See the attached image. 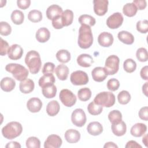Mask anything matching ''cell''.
Instances as JSON below:
<instances>
[{
  "instance_id": "obj_6",
  "label": "cell",
  "mask_w": 148,
  "mask_h": 148,
  "mask_svg": "<svg viewBox=\"0 0 148 148\" xmlns=\"http://www.w3.org/2000/svg\"><path fill=\"white\" fill-rule=\"evenodd\" d=\"M119 63L120 59L116 55H111L106 58L104 68L108 75H113L118 72Z\"/></svg>"
},
{
  "instance_id": "obj_15",
  "label": "cell",
  "mask_w": 148,
  "mask_h": 148,
  "mask_svg": "<svg viewBox=\"0 0 148 148\" xmlns=\"http://www.w3.org/2000/svg\"><path fill=\"white\" fill-rule=\"evenodd\" d=\"M91 75L93 80L97 82H102L104 81L108 76L105 68L101 66L94 68L91 71Z\"/></svg>"
},
{
  "instance_id": "obj_40",
  "label": "cell",
  "mask_w": 148,
  "mask_h": 148,
  "mask_svg": "<svg viewBox=\"0 0 148 148\" xmlns=\"http://www.w3.org/2000/svg\"><path fill=\"white\" fill-rule=\"evenodd\" d=\"M108 119L112 124L118 123L122 120V114L118 110H113L109 112Z\"/></svg>"
},
{
  "instance_id": "obj_1",
  "label": "cell",
  "mask_w": 148,
  "mask_h": 148,
  "mask_svg": "<svg viewBox=\"0 0 148 148\" xmlns=\"http://www.w3.org/2000/svg\"><path fill=\"white\" fill-rule=\"evenodd\" d=\"M93 43V36L90 27L82 25L79 29L77 43L79 46L84 49L89 48Z\"/></svg>"
},
{
  "instance_id": "obj_46",
  "label": "cell",
  "mask_w": 148,
  "mask_h": 148,
  "mask_svg": "<svg viewBox=\"0 0 148 148\" xmlns=\"http://www.w3.org/2000/svg\"><path fill=\"white\" fill-rule=\"evenodd\" d=\"M119 87L120 82L117 79L115 78L110 79L107 82V88L110 91H114L118 90Z\"/></svg>"
},
{
  "instance_id": "obj_43",
  "label": "cell",
  "mask_w": 148,
  "mask_h": 148,
  "mask_svg": "<svg viewBox=\"0 0 148 148\" xmlns=\"http://www.w3.org/2000/svg\"><path fill=\"white\" fill-rule=\"evenodd\" d=\"M136 56L138 61L146 62L148 60V53L147 50L144 47L139 48L136 53Z\"/></svg>"
},
{
  "instance_id": "obj_12",
  "label": "cell",
  "mask_w": 148,
  "mask_h": 148,
  "mask_svg": "<svg viewBox=\"0 0 148 148\" xmlns=\"http://www.w3.org/2000/svg\"><path fill=\"white\" fill-rule=\"evenodd\" d=\"M62 140L60 136L56 134H51L48 136L44 143L45 148H58L61 147Z\"/></svg>"
},
{
  "instance_id": "obj_50",
  "label": "cell",
  "mask_w": 148,
  "mask_h": 148,
  "mask_svg": "<svg viewBox=\"0 0 148 148\" xmlns=\"http://www.w3.org/2000/svg\"><path fill=\"white\" fill-rule=\"evenodd\" d=\"M148 108L147 106H145L142 108L139 111V116L140 119L145 120V121H147L148 120Z\"/></svg>"
},
{
  "instance_id": "obj_5",
  "label": "cell",
  "mask_w": 148,
  "mask_h": 148,
  "mask_svg": "<svg viewBox=\"0 0 148 148\" xmlns=\"http://www.w3.org/2000/svg\"><path fill=\"white\" fill-rule=\"evenodd\" d=\"M93 101L102 107L110 108L115 103V96L111 92L103 91L98 94Z\"/></svg>"
},
{
  "instance_id": "obj_47",
  "label": "cell",
  "mask_w": 148,
  "mask_h": 148,
  "mask_svg": "<svg viewBox=\"0 0 148 148\" xmlns=\"http://www.w3.org/2000/svg\"><path fill=\"white\" fill-rule=\"evenodd\" d=\"M54 69H55V65L52 62H48L44 64L42 69V73L44 75L47 74V73L53 74Z\"/></svg>"
},
{
  "instance_id": "obj_31",
  "label": "cell",
  "mask_w": 148,
  "mask_h": 148,
  "mask_svg": "<svg viewBox=\"0 0 148 148\" xmlns=\"http://www.w3.org/2000/svg\"><path fill=\"white\" fill-rule=\"evenodd\" d=\"M42 94L47 98H54L57 92V87L53 84L42 88Z\"/></svg>"
},
{
  "instance_id": "obj_16",
  "label": "cell",
  "mask_w": 148,
  "mask_h": 148,
  "mask_svg": "<svg viewBox=\"0 0 148 148\" xmlns=\"http://www.w3.org/2000/svg\"><path fill=\"white\" fill-rule=\"evenodd\" d=\"M27 107L30 112L36 113L40 110L42 107V102L38 98H31L27 101Z\"/></svg>"
},
{
  "instance_id": "obj_54",
  "label": "cell",
  "mask_w": 148,
  "mask_h": 148,
  "mask_svg": "<svg viewBox=\"0 0 148 148\" xmlns=\"http://www.w3.org/2000/svg\"><path fill=\"white\" fill-rule=\"evenodd\" d=\"M147 70H148V67L147 66H145L143 67L140 72V77L145 80H148V76H147Z\"/></svg>"
},
{
  "instance_id": "obj_33",
  "label": "cell",
  "mask_w": 148,
  "mask_h": 148,
  "mask_svg": "<svg viewBox=\"0 0 148 148\" xmlns=\"http://www.w3.org/2000/svg\"><path fill=\"white\" fill-rule=\"evenodd\" d=\"M137 8L133 3H127L123 8V12L128 17L134 16L137 12Z\"/></svg>"
},
{
  "instance_id": "obj_20",
  "label": "cell",
  "mask_w": 148,
  "mask_h": 148,
  "mask_svg": "<svg viewBox=\"0 0 148 148\" xmlns=\"http://www.w3.org/2000/svg\"><path fill=\"white\" fill-rule=\"evenodd\" d=\"M87 130L89 134L93 136H97L102 132L103 127L100 123L98 121H92L88 124Z\"/></svg>"
},
{
  "instance_id": "obj_49",
  "label": "cell",
  "mask_w": 148,
  "mask_h": 148,
  "mask_svg": "<svg viewBox=\"0 0 148 148\" xmlns=\"http://www.w3.org/2000/svg\"><path fill=\"white\" fill-rule=\"evenodd\" d=\"M52 25L55 29H61L64 25L62 21L61 15L57 16L52 19Z\"/></svg>"
},
{
  "instance_id": "obj_37",
  "label": "cell",
  "mask_w": 148,
  "mask_h": 148,
  "mask_svg": "<svg viewBox=\"0 0 148 148\" xmlns=\"http://www.w3.org/2000/svg\"><path fill=\"white\" fill-rule=\"evenodd\" d=\"M87 110L90 114L95 116L101 114L102 112L103 108L102 106L95 103L94 101L90 102L87 106Z\"/></svg>"
},
{
  "instance_id": "obj_56",
  "label": "cell",
  "mask_w": 148,
  "mask_h": 148,
  "mask_svg": "<svg viewBox=\"0 0 148 148\" xmlns=\"http://www.w3.org/2000/svg\"><path fill=\"white\" fill-rule=\"evenodd\" d=\"M103 147L104 148H108V147H111V148H113V147H116L117 148L118 146L113 142H107L105 144V145L103 146Z\"/></svg>"
},
{
  "instance_id": "obj_35",
  "label": "cell",
  "mask_w": 148,
  "mask_h": 148,
  "mask_svg": "<svg viewBox=\"0 0 148 148\" xmlns=\"http://www.w3.org/2000/svg\"><path fill=\"white\" fill-rule=\"evenodd\" d=\"M79 22L81 25H86L91 27L95 25L96 20L95 18L88 14H83L79 17Z\"/></svg>"
},
{
  "instance_id": "obj_22",
  "label": "cell",
  "mask_w": 148,
  "mask_h": 148,
  "mask_svg": "<svg viewBox=\"0 0 148 148\" xmlns=\"http://www.w3.org/2000/svg\"><path fill=\"white\" fill-rule=\"evenodd\" d=\"M34 82L30 79H26L21 81L19 84L20 91L24 94L30 93L34 90Z\"/></svg>"
},
{
  "instance_id": "obj_30",
  "label": "cell",
  "mask_w": 148,
  "mask_h": 148,
  "mask_svg": "<svg viewBox=\"0 0 148 148\" xmlns=\"http://www.w3.org/2000/svg\"><path fill=\"white\" fill-rule=\"evenodd\" d=\"M62 21L64 27L71 25L73 20V13L69 9H66L61 14Z\"/></svg>"
},
{
  "instance_id": "obj_4",
  "label": "cell",
  "mask_w": 148,
  "mask_h": 148,
  "mask_svg": "<svg viewBox=\"0 0 148 148\" xmlns=\"http://www.w3.org/2000/svg\"><path fill=\"white\" fill-rule=\"evenodd\" d=\"M5 69L8 72L11 73L17 80L20 82L26 79L28 76V69L19 64H8L6 65Z\"/></svg>"
},
{
  "instance_id": "obj_27",
  "label": "cell",
  "mask_w": 148,
  "mask_h": 148,
  "mask_svg": "<svg viewBox=\"0 0 148 148\" xmlns=\"http://www.w3.org/2000/svg\"><path fill=\"white\" fill-rule=\"evenodd\" d=\"M117 36L120 42L126 45H132L134 42V37L133 35L126 31H121L119 32Z\"/></svg>"
},
{
  "instance_id": "obj_23",
  "label": "cell",
  "mask_w": 148,
  "mask_h": 148,
  "mask_svg": "<svg viewBox=\"0 0 148 148\" xmlns=\"http://www.w3.org/2000/svg\"><path fill=\"white\" fill-rule=\"evenodd\" d=\"M0 83L1 89L5 92H10L12 91L16 86L14 80L9 77H3L1 80Z\"/></svg>"
},
{
  "instance_id": "obj_55",
  "label": "cell",
  "mask_w": 148,
  "mask_h": 148,
  "mask_svg": "<svg viewBox=\"0 0 148 148\" xmlns=\"http://www.w3.org/2000/svg\"><path fill=\"white\" fill-rule=\"evenodd\" d=\"M6 148H20L21 145L19 143L15 142V141H12L10 142L7 143V145L5 146Z\"/></svg>"
},
{
  "instance_id": "obj_52",
  "label": "cell",
  "mask_w": 148,
  "mask_h": 148,
  "mask_svg": "<svg viewBox=\"0 0 148 148\" xmlns=\"http://www.w3.org/2000/svg\"><path fill=\"white\" fill-rule=\"evenodd\" d=\"M132 3L135 5L137 9L139 10L145 9L147 5L146 1L145 0H134Z\"/></svg>"
},
{
  "instance_id": "obj_9",
  "label": "cell",
  "mask_w": 148,
  "mask_h": 148,
  "mask_svg": "<svg viewBox=\"0 0 148 148\" xmlns=\"http://www.w3.org/2000/svg\"><path fill=\"white\" fill-rule=\"evenodd\" d=\"M86 115L82 109H76L71 114L72 123L78 127H83L86 123Z\"/></svg>"
},
{
  "instance_id": "obj_24",
  "label": "cell",
  "mask_w": 148,
  "mask_h": 148,
  "mask_svg": "<svg viewBox=\"0 0 148 148\" xmlns=\"http://www.w3.org/2000/svg\"><path fill=\"white\" fill-rule=\"evenodd\" d=\"M35 37L39 42L45 43L50 39V32L47 28L42 27L38 29L36 31Z\"/></svg>"
},
{
  "instance_id": "obj_10",
  "label": "cell",
  "mask_w": 148,
  "mask_h": 148,
  "mask_svg": "<svg viewBox=\"0 0 148 148\" xmlns=\"http://www.w3.org/2000/svg\"><path fill=\"white\" fill-rule=\"evenodd\" d=\"M123 20L124 18L121 13L116 12L107 18L106 25L110 29H116L122 25Z\"/></svg>"
},
{
  "instance_id": "obj_26",
  "label": "cell",
  "mask_w": 148,
  "mask_h": 148,
  "mask_svg": "<svg viewBox=\"0 0 148 148\" xmlns=\"http://www.w3.org/2000/svg\"><path fill=\"white\" fill-rule=\"evenodd\" d=\"M55 73L60 80H65L69 74V68L64 64L58 65L55 69Z\"/></svg>"
},
{
  "instance_id": "obj_29",
  "label": "cell",
  "mask_w": 148,
  "mask_h": 148,
  "mask_svg": "<svg viewBox=\"0 0 148 148\" xmlns=\"http://www.w3.org/2000/svg\"><path fill=\"white\" fill-rule=\"evenodd\" d=\"M55 77L52 73L45 74L43 76L40 77L38 83L39 86L43 88L47 86L53 84L55 82Z\"/></svg>"
},
{
  "instance_id": "obj_51",
  "label": "cell",
  "mask_w": 148,
  "mask_h": 148,
  "mask_svg": "<svg viewBox=\"0 0 148 148\" xmlns=\"http://www.w3.org/2000/svg\"><path fill=\"white\" fill-rule=\"evenodd\" d=\"M17 6L23 10H25L29 8L31 4L30 0H17Z\"/></svg>"
},
{
  "instance_id": "obj_18",
  "label": "cell",
  "mask_w": 148,
  "mask_h": 148,
  "mask_svg": "<svg viewBox=\"0 0 148 148\" xmlns=\"http://www.w3.org/2000/svg\"><path fill=\"white\" fill-rule=\"evenodd\" d=\"M147 131L146 124L141 123H136L131 128L130 133L135 137H140L143 136Z\"/></svg>"
},
{
  "instance_id": "obj_57",
  "label": "cell",
  "mask_w": 148,
  "mask_h": 148,
  "mask_svg": "<svg viewBox=\"0 0 148 148\" xmlns=\"http://www.w3.org/2000/svg\"><path fill=\"white\" fill-rule=\"evenodd\" d=\"M147 82H146L142 86V91L146 96H147Z\"/></svg>"
},
{
  "instance_id": "obj_19",
  "label": "cell",
  "mask_w": 148,
  "mask_h": 148,
  "mask_svg": "<svg viewBox=\"0 0 148 148\" xmlns=\"http://www.w3.org/2000/svg\"><path fill=\"white\" fill-rule=\"evenodd\" d=\"M64 137L65 140L70 143H77L80 139V132L73 129L68 130L64 134Z\"/></svg>"
},
{
  "instance_id": "obj_45",
  "label": "cell",
  "mask_w": 148,
  "mask_h": 148,
  "mask_svg": "<svg viewBox=\"0 0 148 148\" xmlns=\"http://www.w3.org/2000/svg\"><path fill=\"white\" fill-rule=\"evenodd\" d=\"M136 29L140 33H147L148 31V21L147 20L138 21L136 23Z\"/></svg>"
},
{
  "instance_id": "obj_32",
  "label": "cell",
  "mask_w": 148,
  "mask_h": 148,
  "mask_svg": "<svg viewBox=\"0 0 148 148\" xmlns=\"http://www.w3.org/2000/svg\"><path fill=\"white\" fill-rule=\"evenodd\" d=\"M10 17L12 22L16 25L21 24L24 20V15L23 13L19 10H14L13 11Z\"/></svg>"
},
{
  "instance_id": "obj_21",
  "label": "cell",
  "mask_w": 148,
  "mask_h": 148,
  "mask_svg": "<svg viewBox=\"0 0 148 148\" xmlns=\"http://www.w3.org/2000/svg\"><path fill=\"white\" fill-rule=\"evenodd\" d=\"M112 132L117 136L124 135L127 131V126L123 121L112 124Z\"/></svg>"
},
{
  "instance_id": "obj_41",
  "label": "cell",
  "mask_w": 148,
  "mask_h": 148,
  "mask_svg": "<svg viewBox=\"0 0 148 148\" xmlns=\"http://www.w3.org/2000/svg\"><path fill=\"white\" fill-rule=\"evenodd\" d=\"M28 18L33 23H38L42 20V14L39 10H32L28 13Z\"/></svg>"
},
{
  "instance_id": "obj_53",
  "label": "cell",
  "mask_w": 148,
  "mask_h": 148,
  "mask_svg": "<svg viewBox=\"0 0 148 148\" xmlns=\"http://www.w3.org/2000/svg\"><path fill=\"white\" fill-rule=\"evenodd\" d=\"M125 147L126 148H142V146L140 145L139 144H138L136 141L135 140H130L128 141L126 145L125 146Z\"/></svg>"
},
{
  "instance_id": "obj_58",
  "label": "cell",
  "mask_w": 148,
  "mask_h": 148,
  "mask_svg": "<svg viewBox=\"0 0 148 148\" xmlns=\"http://www.w3.org/2000/svg\"><path fill=\"white\" fill-rule=\"evenodd\" d=\"M142 142L145 144V145L147 147V134H145V136L143 137Z\"/></svg>"
},
{
  "instance_id": "obj_34",
  "label": "cell",
  "mask_w": 148,
  "mask_h": 148,
  "mask_svg": "<svg viewBox=\"0 0 148 148\" xmlns=\"http://www.w3.org/2000/svg\"><path fill=\"white\" fill-rule=\"evenodd\" d=\"M56 58L59 62L66 63L71 60V53L67 50H60L56 53Z\"/></svg>"
},
{
  "instance_id": "obj_17",
  "label": "cell",
  "mask_w": 148,
  "mask_h": 148,
  "mask_svg": "<svg viewBox=\"0 0 148 148\" xmlns=\"http://www.w3.org/2000/svg\"><path fill=\"white\" fill-rule=\"evenodd\" d=\"M62 9L58 5H51L46 9V14L49 20H52L53 18L61 16L62 13Z\"/></svg>"
},
{
  "instance_id": "obj_25",
  "label": "cell",
  "mask_w": 148,
  "mask_h": 148,
  "mask_svg": "<svg viewBox=\"0 0 148 148\" xmlns=\"http://www.w3.org/2000/svg\"><path fill=\"white\" fill-rule=\"evenodd\" d=\"M77 62L78 65L82 67H90L94 62L92 57L88 54H82L77 58Z\"/></svg>"
},
{
  "instance_id": "obj_42",
  "label": "cell",
  "mask_w": 148,
  "mask_h": 148,
  "mask_svg": "<svg viewBox=\"0 0 148 148\" xmlns=\"http://www.w3.org/2000/svg\"><path fill=\"white\" fill-rule=\"evenodd\" d=\"M26 146L28 148H40V142L39 139L35 136L28 138L25 142Z\"/></svg>"
},
{
  "instance_id": "obj_11",
  "label": "cell",
  "mask_w": 148,
  "mask_h": 148,
  "mask_svg": "<svg viewBox=\"0 0 148 148\" xmlns=\"http://www.w3.org/2000/svg\"><path fill=\"white\" fill-rule=\"evenodd\" d=\"M94 11L98 16H103L108 12V0H94Z\"/></svg>"
},
{
  "instance_id": "obj_2",
  "label": "cell",
  "mask_w": 148,
  "mask_h": 148,
  "mask_svg": "<svg viewBox=\"0 0 148 148\" xmlns=\"http://www.w3.org/2000/svg\"><path fill=\"white\" fill-rule=\"evenodd\" d=\"M25 63L32 74L38 73L42 66V61L39 53L35 50L28 51L25 57Z\"/></svg>"
},
{
  "instance_id": "obj_38",
  "label": "cell",
  "mask_w": 148,
  "mask_h": 148,
  "mask_svg": "<svg viewBox=\"0 0 148 148\" xmlns=\"http://www.w3.org/2000/svg\"><path fill=\"white\" fill-rule=\"evenodd\" d=\"M123 68L124 71L127 72L132 73L134 72L136 68V63L134 60L128 58L124 61L123 63Z\"/></svg>"
},
{
  "instance_id": "obj_39",
  "label": "cell",
  "mask_w": 148,
  "mask_h": 148,
  "mask_svg": "<svg viewBox=\"0 0 148 148\" xmlns=\"http://www.w3.org/2000/svg\"><path fill=\"white\" fill-rule=\"evenodd\" d=\"M117 99L119 103L121 105H126L131 100V95L128 91L123 90L118 94Z\"/></svg>"
},
{
  "instance_id": "obj_3",
  "label": "cell",
  "mask_w": 148,
  "mask_h": 148,
  "mask_svg": "<svg viewBox=\"0 0 148 148\" xmlns=\"http://www.w3.org/2000/svg\"><path fill=\"white\" fill-rule=\"evenodd\" d=\"M22 131L21 124L17 121H11L2 129V135L8 139H13L17 138L20 135Z\"/></svg>"
},
{
  "instance_id": "obj_44",
  "label": "cell",
  "mask_w": 148,
  "mask_h": 148,
  "mask_svg": "<svg viewBox=\"0 0 148 148\" xmlns=\"http://www.w3.org/2000/svg\"><path fill=\"white\" fill-rule=\"evenodd\" d=\"M12 28L9 24L5 21L0 22V34L3 36H8L10 34Z\"/></svg>"
},
{
  "instance_id": "obj_14",
  "label": "cell",
  "mask_w": 148,
  "mask_h": 148,
  "mask_svg": "<svg viewBox=\"0 0 148 148\" xmlns=\"http://www.w3.org/2000/svg\"><path fill=\"white\" fill-rule=\"evenodd\" d=\"M114 38L112 34L108 32L101 33L98 37V42L99 45L102 47H109L113 43Z\"/></svg>"
},
{
  "instance_id": "obj_8",
  "label": "cell",
  "mask_w": 148,
  "mask_h": 148,
  "mask_svg": "<svg viewBox=\"0 0 148 148\" xmlns=\"http://www.w3.org/2000/svg\"><path fill=\"white\" fill-rule=\"evenodd\" d=\"M70 80L73 85L82 86L88 83L89 79L87 74L85 72L79 70L71 73Z\"/></svg>"
},
{
  "instance_id": "obj_28",
  "label": "cell",
  "mask_w": 148,
  "mask_h": 148,
  "mask_svg": "<svg viewBox=\"0 0 148 148\" xmlns=\"http://www.w3.org/2000/svg\"><path fill=\"white\" fill-rule=\"evenodd\" d=\"M60 109V104L56 100H53L49 102L46 106V112L50 116H54L57 114Z\"/></svg>"
},
{
  "instance_id": "obj_36",
  "label": "cell",
  "mask_w": 148,
  "mask_h": 148,
  "mask_svg": "<svg viewBox=\"0 0 148 148\" xmlns=\"http://www.w3.org/2000/svg\"><path fill=\"white\" fill-rule=\"evenodd\" d=\"M77 96L80 101H87L89 100L91 97V91L90 89L87 87L82 88L77 91Z\"/></svg>"
},
{
  "instance_id": "obj_7",
  "label": "cell",
  "mask_w": 148,
  "mask_h": 148,
  "mask_svg": "<svg viewBox=\"0 0 148 148\" xmlns=\"http://www.w3.org/2000/svg\"><path fill=\"white\" fill-rule=\"evenodd\" d=\"M59 98L61 102L66 107H72L76 102V95L68 89H62L59 95Z\"/></svg>"
},
{
  "instance_id": "obj_48",
  "label": "cell",
  "mask_w": 148,
  "mask_h": 148,
  "mask_svg": "<svg viewBox=\"0 0 148 148\" xmlns=\"http://www.w3.org/2000/svg\"><path fill=\"white\" fill-rule=\"evenodd\" d=\"M0 46V54L2 56H5L8 53V50L9 49L8 43L2 38H1Z\"/></svg>"
},
{
  "instance_id": "obj_13",
  "label": "cell",
  "mask_w": 148,
  "mask_h": 148,
  "mask_svg": "<svg viewBox=\"0 0 148 148\" xmlns=\"http://www.w3.org/2000/svg\"><path fill=\"white\" fill-rule=\"evenodd\" d=\"M23 54V48L17 44L12 45L9 47L8 51V57L13 60L20 59Z\"/></svg>"
}]
</instances>
